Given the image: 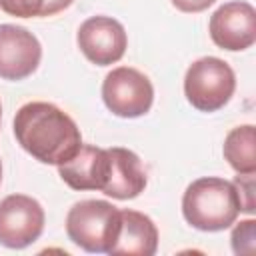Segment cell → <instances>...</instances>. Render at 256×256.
I'll list each match as a JSON object with an SVG mask.
<instances>
[{
	"label": "cell",
	"mask_w": 256,
	"mask_h": 256,
	"mask_svg": "<svg viewBox=\"0 0 256 256\" xmlns=\"http://www.w3.org/2000/svg\"><path fill=\"white\" fill-rule=\"evenodd\" d=\"M18 144L38 162L60 166L82 146L80 128L58 106L50 102H28L14 116Z\"/></svg>",
	"instance_id": "obj_1"
},
{
	"label": "cell",
	"mask_w": 256,
	"mask_h": 256,
	"mask_svg": "<svg viewBox=\"0 0 256 256\" xmlns=\"http://www.w3.org/2000/svg\"><path fill=\"white\" fill-rule=\"evenodd\" d=\"M186 222L202 232L230 228L240 214V200L232 182L216 176L194 180L182 196Z\"/></svg>",
	"instance_id": "obj_2"
},
{
	"label": "cell",
	"mask_w": 256,
	"mask_h": 256,
	"mask_svg": "<svg viewBox=\"0 0 256 256\" xmlns=\"http://www.w3.org/2000/svg\"><path fill=\"white\" fill-rule=\"evenodd\" d=\"M120 224V210L106 200H80L66 214L68 238L92 254H108L112 250Z\"/></svg>",
	"instance_id": "obj_3"
},
{
	"label": "cell",
	"mask_w": 256,
	"mask_h": 256,
	"mask_svg": "<svg viewBox=\"0 0 256 256\" xmlns=\"http://www.w3.org/2000/svg\"><path fill=\"white\" fill-rule=\"evenodd\" d=\"M236 90V76L228 62L216 56H204L192 62L184 76L186 100L200 112L224 108Z\"/></svg>",
	"instance_id": "obj_4"
},
{
	"label": "cell",
	"mask_w": 256,
	"mask_h": 256,
	"mask_svg": "<svg viewBox=\"0 0 256 256\" xmlns=\"http://www.w3.org/2000/svg\"><path fill=\"white\" fill-rule=\"evenodd\" d=\"M106 108L120 118L144 116L154 102V86L146 74L130 66H118L102 82Z\"/></svg>",
	"instance_id": "obj_5"
},
{
	"label": "cell",
	"mask_w": 256,
	"mask_h": 256,
	"mask_svg": "<svg viewBox=\"0 0 256 256\" xmlns=\"http://www.w3.org/2000/svg\"><path fill=\"white\" fill-rule=\"evenodd\" d=\"M44 208L26 194H10L0 200V244L6 248H26L44 230Z\"/></svg>",
	"instance_id": "obj_6"
},
{
	"label": "cell",
	"mask_w": 256,
	"mask_h": 256,
	"mask_svg": "<svg viewBox=\"0 0 256 256\" xmlns=\"http://www.w3.org/2000/svg\"><path fill=\"white\" fill-rule=\"evenodd\" d=\"M76 42L92 64L110 66L124 56L128 36L118 20L110 16H92L80 24Z\"/></svg>",
	"instance_id": "obj_7"
},
{
	"label": "cell",
	"mask_w": 256,
	"mask_h": 256,
	"mask_svg": "<svg viewBox=\"0 0 256 256\" xmlns=\"http://www.w3.org/2000/svg\"><path fill=\"white\" fill-rule=\"evenodd\" d=\"M208 30L218 48L228 52L246 50L256 40V10L244 0L226 2L210 16Z\"/></svg>",
	"instance_id": "obj_8"
},
{
	"label": "cell",
	"mask_w": 256,
	"mask_h": 256,
	"mask_svg": "<svg viewBox=\"0 0 256 256\" xmlns=\"http://www.w3.org/2000/svg\"><path fill=\"white\" fill-rule=\"evenodd\" d=\"M42 58L38 38L16 24H0V78L24 80L36 72Z\"/></svg>",
	"instance_id": "obj_9"
},
{
	"label": "cell",
	"mask_w": 256,
	"mask_h": 256,
	"mask_svg": "<svg viewBox=\"0 0 256 256\" xmlns=\"http://www.w3.org/2000/svg\"><path fill=\"white\" fill-rule=\"evenodd\" d=\"M108 154V170L106 182L100 192L116 200H132L146 188V172L138 154L128 148H106Z\"/></svg>",
	"instance_id": "obj_10"
},
{
	"label": "cell",
	"mask_w": 256,
	"mask_h": 256,
	"mask_svg": "<svg viewBox=\"0 0 256 256\" xmlns=\"http://www.w3.org/2000/svg\"><path fill=\"white\" fill-rule=\"evenodd\" d=\"M108 154L104 148L82 144L80 150L64 164L58 166L60 178L72 190H102L106 182Z\"/></svg>",
	"instance_id": "obj_11"
},
{
	"label": "cell",
	"mask_w": 256,
	"mask_h": 256,
	"mask_svg": "<svg viewBox=\"0 0 256 256\" xmlns=\"http://www.w3.org/2000/svg\"><path fill=\"white\" fill-rule=\"evenodd\" d=\"M122 224L116 244L108 254L112 256H152L158 250L156 224L138 210H120Z\"/></svg>",
	"instance_id": "obj_12"
},
{
	"label": "cell",
	"mask_w": 256,
	"mask_h": 256,
	"mask_svg": "<svg viewBox=\"0 0 256 256\" xmlns=\"http://www.w3.org/2000/svg\"><path fill=\"white\" fill-rule=\"evenodd\" d=\"M254 126L242 124L232 128L226 134L222 154L226 162L238 174H254L256 172V152H254Z\"/></svg>",
	"instance_id": "obj_13"
},
{
	"label": "cell",
	"mask_w": 256,
	"mask_h": 256,
	"mask_svg": "<svg viewBox=\"0 0 256 256\" xmlns=\"http://www.w3.org/2000/svg\"><path fill=\"white\" fill-rule=\"evenodd\" d=\"M74 0H0V8L16 18H48L66 10Z\"/></svg>",
	"instance_id": "obj_14"
},
{
	"label": "cell",
	"mask_w": 256,
	"mask_h": 256,
	"mask_svg": "<svg viewBox=\"0 0 256 256\" xmlns=\"http://www.w3.org/2000/svg\"><path fill=\"white\" fill-rule=\"evenodd\" d=\"M230 240L234 254H252L256 250V222L252 218L240 220L234 226Z\"/></svg>",
	"instance_id": "obj_15"
},
{
	"label": "cell",
	"mask_w": 256,
	"mask_h": 256,
	"mask_svg": "<svg viewBox=\"0 0 256 256\" xmlns=\"http://www.w3.org/2000/svg\"><path fill=\"white\" fill-rule=\"evenodd\" d=\"M234 188L240 200V212L254 214L256 200H254V174H238L234 178Z\"/></svg>",
	"instance_id": "obj_16"
},
{
	"label": "cell",
	"mask_w": 256,
	"mask_h": 256,
	"mask_svg": "<svg viewBox=\"0 0 256 256\" xmlns=\"http://www.w3.org/2000/svg\"><path fill=\"white\" fill-rule=\"evenodd\" d=\"M172 6L180 12H186V14H194V12H202L206 8H210L216 0H170Z\"/></svg>",
	"instance_id": "obj_17"
},
{
	"label": "cell",
	"mask_w": 256,
	"mask_h": 256,
	"mask_svg": "<svg viewBox=\"0 0 256 256\" xmlns=\"http://www.w3.org/2000/svg\"><path fill=\"white\" fill-rule=\"evenodd\" d=\"M0 182H2V162H0Z\"/></svg>",
	"instance_id": "obj_18"
},
{
	"label": "cell",
	"mask_w": 256,
	"mask_h": 256,
	"mask_svg": "<svg viewBox=\"0 0 256 256\" xmlns=\"http://www.w3.org/2000/svg\"><path fill=\"white\" fill-rule=\"evenodd\" d=\"M0 116H2V104H0Z\"/></svg>",
	"instance_id": "obj_19"
}]
</instances>
